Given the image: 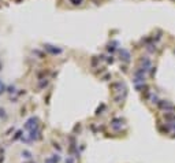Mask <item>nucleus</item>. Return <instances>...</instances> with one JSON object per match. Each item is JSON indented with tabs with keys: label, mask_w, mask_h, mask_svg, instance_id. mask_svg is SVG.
Masks as SVG:
<instances>
[{
	"label": "nucleus",
	"mask_w": 175,
	"mask_h": 163,
	"mask_svg": "<svg viewBox=\"0 0 175 163\" xmlns=\"http://www.w3.org/2000/svg\"><path fill=\"white\" fill-rule=\"evenodd\" d=\"M45 48L48 49L49 52H52V53H60V52H62V51H60V49H57V48H56V49L52 48V45H45Z\"/></svg>",
	"instance_id": "f257e3e1"
},
{
	"label": "nucleus",
	"mask_w": 175,
	"mask_h": 163,
	"mask_svg": "<svg viewBox=\"0 0 175 163\" xmlns=\"http://www.w3.org/2000/svg\"><path fill=\"white\" fill-rule=\"evenodd\" d=\"M71 3H72V4H79L81 0H71Z\"/></svg>",
	"instance_id": "f03ea898"
}]
</instances>
